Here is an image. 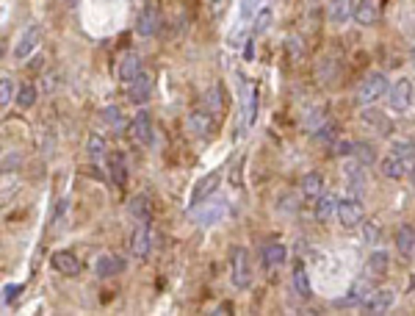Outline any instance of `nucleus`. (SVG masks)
Here are the masks:
<instances>
[{
  "label": "nucleus",
  "mask_w": 415,
  "mask_h": 316,
  "mask_svg": "<svg viewBox=\"0 0 415 316\" xmlns=\"http://www.w3.org/2000/svg\"><path fill=\"white\" fill-rule=\"evenodd\" d=\"M130 208H133V214H136L142 222H150V200H147V194H139Z\"/></svg>",
  "instance_id": "obj_33"
},
{
  "label": "nucleus",
  "mask_w": 415,
  "mask_h": 316,
  "mask_svg": "<svg viewBox=\"0 0 415 316\" xmlns=\"http://www.w3.org/2000/svg\"><path fill=\"white\" fill-rule=\"evenodd\" d=\"M213 117H210V111H208L205 106L203 108H194L192 114H189V119H186V128L194 133V136H208V133H213Z\"/></svg>",
  "instance_id": "obj_12"
},
{
  "label": "nucleus",
  "mask_w": 415,
  "mask_h": 316,
  "mask_svg": "<svg viewBox=\"0 0 415 316\" xmlns=\"http://www.w3.org/2000/svg\"><path fill=\"white\" fill-rule=\"evenodd\" d=\"M39 42H42V28H39V25H28V28L19 33L17 44H14V58H17V61H25V58L39 47Z\"/></svg>",
  "instance_id": "obj_7"
},
{
  "label": "nucleus",
  "mask_w": 415,
  "mask_h": 316,
  "mask_svg": "<svg viewBox=\"0 0 415 316\" xmlns=\"http://www.w3.org/2000/svg\"><path fill=\"white\" fill-rule=\"evenodd\" d=\"M369 272L374 275V278H382V275H388V269H391V256L385 253V250H374L371 256H369Z\"/></svg>",
  "instance_id": "obj_26"
},
{
  "label": "nucleus",
  "mask_w": 415,
  "mask_h": 316,
  "mask_svg": "<svg viewBox=\"0 0 415 316\" xmlns=\"http://www.w3.org/2000/svg\"><path fill=\"white\" fill-rule=\"evenodd\" d=\"M50 264H53V269H56L58 275H64V278H78L81 269H83V264L78 261V256L69 253V250H56V253L50 256Z\"/></svg>",
  "instance_id": "obj_8"
},
{
  "label": "nucleus",
  "mask_w": 415,
  "mask_h": 316,
  "mask_svg": "<svg viewBox=\"0 0 415 316\" xmlns=\"http://www.w3.org/2000/svg\"><path fill=\"white\" fill-rule=\"evenodd\" d=\"M388 103H391V111H393V114H407L415 103V83L413 81H410V78H399V81L391 86Z\"/></svg>",
  "instance_id": "obj_2"
},
{
  "label": "nucleus",
  "mask_w": 415,
  "mask_h": 316,
  "mask_svg": "<svg viewBox=\"0 0 415 316\" xmlns=\"http://www.w3.org/2000/svg\"><path fill=\"white\" fill-rule=\"evenodd\" d=\"M205 108L208 111H221V89L219 86H213L210 92H205Z\"/></svg>",
  "instance_id": "obj_35"
},
{
  "label": "nucleus",
  "mask_w": 415,
  "mask_h": 316,
  "mask_svg": "<svg viewBox=\"0 0 415 316\" xmlns=\"http://www.w3.org/2000/svg\"><path fill=\"white\" fill-rule=\"evenodd\" d=\"M338 139V128H335V122H327L324 128H319V133H316V142H321V144H332Z\"/></svg>",
  "instance_id": "obj_34"
},
{
  "label": "nucleus",
  "mask_w": 415,
  "mask_h": 316,
  "mask_svg": "<svg viewBox=\"0 0 415 316\" xmlns=\"http://www.w3.org/2000/svg\"><path fill=\"white\" fill-rule=\"evenodd\" d=\"M288 50H291V58H296V56H302V53H305V44H302V39H296V36H291V39H288Z\"/></svg>",
  "instance_id": "obj_43"
},
{
  "label": "nucleus",
  "mask_w": 415,
  "mask_h": 316,
  "mask_svg": "<svg viewBox=\"0 0 415 316\" xmlns=\"http://www.w3.org/2000/svg\"><path fill=\"white\" fill-rule=\"evenodd\" d=\"M363 122L366 125H371L377 133H382V136H388L391 131H393V125H391V119L385 117V114H380V111H374V108H366L363 111Z\"/></svg>",
  "instance_id": "obj_24"
},
{
  "label": "nucleus",
  "mask_w": 415,
  "mask_h": 316,
  "mask_svg": "<svg viewBox=\"0 0 415 316\" xmlns=\"http://www.w3.org/2000/svg\"><path fill=\"white\" fill-rule=\"evenodd\" d=\"M388 75L385 72H371V75H366L363 81H360V86H357V94H355V100H357V106H371V103H377L385 92H388Z\"/></svg>",
  "instance_id": "obj_1"
},
{
  "label": "nucleus",
  "mask_w": 415,
  "mask_h": 316,
  "mask_svg": "<svg viewBox=\"0 0 415 316\" xmlns=\"http://www.w3.org/2000/svg\"><path fill=\"white\" fill-rule=\"evenodd\" d=\"M246 111H249V114H246V122L252 125V122H255V117H257V86L249 92V108H246Z\"/></svg>",
  "instance_id": "obj_40"
},
{
  "label": "nucleus",
  "mask_w": 415,
  "mask_h": 316,
  "mask_svg": "<svg viewBox=\"0 0 415 316\" xmlns=\"http://www.w3.org/2000/svg\"><path fill=\"white\" fill-rule=\"evenodd\" d=\"M352 156L360 161V164H374L377 161V153H374V144L371 142H355V150H352Z\"/></svg>",
  "instance_id": "obj_30"
},
{
  "label": "nucleus",
  "mask_w": 415,
  "mask_h": 316,
  "mask_svg": "<svg viewBox=\"0 0 415 316\" xmlns=\"http://www.w3.org/2000/svg\"><path fill=\"white\" fill-rule=\"evenodd\" d=\"M108 169H111V181L117 186H125L128 183V167H125V158L119 150H111L108 153Z\"/></svg>",
  "instance_id": "obj_21"
},
{
  "label": "nucleus",
  "mask_w": 415,
  "mask_h": 316,
  "mask_svg": "<svg viewBox=\"0 0 415 316\" xmlns=\"http://www.w3.org/2000/svg\"><path fill=\"white\" fill-rule=\"evenodd\" d=\"M89 156H92L94 161H100V158L105 156V139H103L100 133H92V136H89Z\"/></svg>",
  "instance_id": "obj_32"
},
{
  "label": "nucleus",
  "mask_w": 415,
  "mask_h": 316,
  "mask_svg": "<svg viewBox=\"0 0 415 316\" xmlns=\"http://www.w3.org/2000/svg\"><path fill=\"white\" fill-rule=\"evenodd\" d=\"M391 153H396V156H402V158H413V156H415V142H396Z\"/></svg>",
  "instance_id": "obj_39"
},
{
  "label": "nucleus",
  "mask_w": 415,
  "mask_h": 316,
  "mask_svg": "<svg viewBox=\"0 0 415 316\" xmlns=\"http://www.w3.org/2000/svg\"><path fill=\"white\" fill-rule=\"evenodd\" d=\"M117 75H119V81H125V83H133V81L142 75V56H139L136 50H128V53L119 58Z\"/></svg>",
  "instance_id": "obj_10"
},
{
  "label": "nucleus",
  "mask_w": 415,
  "mask_h": 316,
  "mask_svg": "<svg viewBox=\"0 0 415 316\" xmlns=\"http://www.w3.org/2000/svg\"><path fill=\"white\" fill-rule=\"evenodd\" d=\"M208 203V200H205ZM194 214H197V222L208 228V225H213V222H219V219H224V214H227V203L224 200H213V203H208V206H197V208H192Z\"/></svg>",
  "instance_id": "obj_11"
},
{
  "label": "nucleus",
  "mask_w": 415,
  "mask_h": 316,
  "mask_svg": "<svg viewBox=\"0 0 415 316\" xmlns=\"http://www.w3.org/2000/svg\"><path fill=\"white\" fill-rule=\"evenodd\" d=\"M380 239V228L374 225V222H366V228H363V242L366 244H374Z\"/></svg>",
  "instance_id": "obj_41"
},
{
  "label": "nucleus",
  "mask_w": 415,
  "mask_h": 316,
  "mask_svg": "<svg viewBox=\"0 0 415 316\" xmlns=\"http://www.w3.org/2000/svg\"><path fill=\"white\" fill-rule=\"evenodd\" d=\"M380 169H382V175H385L388 181H402L413 167H410V158H402V156L391 153V156L380 164Z\"/></svg>",
  "instance_id": "obj_13"
},
{
  "label": "nucleus",
  "mask_w": 415,
  "mask_h": 316,
  "mask_svg": "<svg viewBox=\"0 0 415 316\" xmlns=\"http://www.w3.org/2000/svg\"><path fill=\"white\" fill-rule=\"evenodd\" d=\"M335 217H338V222H341L344 228H355V225L363 222L366 208H363V203H360L357 197H344V200H338V211H335Z\"/></svg>",
  "instance_id": "obj_5"
},
{
  "label": "nucleus",
  "mask_w": 415,
  "mask_h": 316,
  "mask_svg": "<svg viewBox=\"0 0 415 316\" xmlns=\"http://www.w3.org/2000/svg\"><path fill=\"white\" fill-rule=\"evenodd\" d=\"M11 94H14V83H11L8 75H3V78H0V103L8 106V103H11Z\"/></svg>",
  "instance_id": "obj_37"
},
{
  "label": "nucleus",
  "mask_w": 415,
  "mask_h": 316,
  "mask_svg": "<svg viewBox=\"0 0 415 316\" xmlns=\"http://www.w3.org/2000/svg\"><path fill=\"white\" fill-rule=\"evenodd\" d=\"M158 28H161V11L155 6H144L139 14V22H136V31L142 36H153Z\"/></svg>",
  "instance_id": "obj_15"
},
{
  "label": "nucleus",
  "mask_w": 415,
  "mask_h": 316,
  "mask_svg": "<svg viewBox=\"0 0 415 316\" xmlns=\"http://www.w3.org/2000/svg\"><path fill=\"white\" fill-rule=\"evenodd\" d=\"M410 183L415 186V164H413V169H410Z\"/></svg>",
  "instance_id": "obj_46"
},
{
  "label": "nucleus",
  "mask_w": 415,
  "mask_h": 316,
  "mask_svg": "<svg viewBox=\"0 0 415 316\" xmlns=\"http://www.w3.org/2000/svg\"><path fill=\"white\" fill-rule=\"evenodd\" d=\"M330 150H332V156H352V150H355V142H349V139H335Z\"/></svg>",
  "instance_id": "obj_38"
},
{
  "label": "nucleus",
  "mask_w": 415,
  "mask_h": 316,
  "mask_svg": "<svg viewBox=\"0 0 415 316\" xmlns=\"http://www.w3.org/2000/svg\"><path fill=\"white\" fill-rule=\"evenodd\" d=\"M125 267H128V261L122 256H100L94 264V275L97 278H114V275L125 272Z\"/></svg>",
  "instance_id": "obj_14"
},
{
  "label": "nucleus",
  "mask_w": 415,
  "mask_h": 316,
  "mask_svg": "<svg viewBox=\"0 0 415 316\" xmlns=\"http://www.w3.org/2000/svg\"><path fill=\"white\" fill-rule=\"evenodd\" d=\"M230 278H232V286H238V289H249V283H252V264H249V253H246V247H235V250H232Z\"/></svg>",
  "instance_id": "obj_3"
},
{
  "label": "nucleus",
  "mask_w": 415,
  "mask_h": 316,
  "mask_svg": "<svg viewBox=\"0 0 415 316\" xmlns=\"http://www.w3.org/2000/svg\"><path fill=\"white\" fill-rule=\"evenodd\" d=\"M130 253H133L136 258H147V253H150V231H147V222L133 231V236H130Z\"/></svg>",
  "instance_id": "obj_20"
},
{
  "label": "nucleus",
  "mask_w": 415,
  "mask_h": 316,
  "mask_svg": "<svg viewBox=\"0 0 415 316\" xmlns=\"http://www.w3.org/2000/svg\"><path fill=\"white\" fill-rule=\"evenodd\" d=\"M393 303H396V292H393V289H377V292L369 294V300H366L360 308L369 316H380V314H388V311L393 308Z\"/></svg>",
  "instance_id": "obj_6"
},
{
  "label": "nucleus",
  "mask_w": 415,
  "mask_h": 316,
  "mask_svg": "<svg viewBox=\"0 0 415 316\" xmlns=\"http://www.w3.org/2000/svg\"><path fill=\"white\" fill-rule=\"evenodd\" d=\"M105 119L117 128V133H122V131L130 128V122H125V117H119V108H117V106H108V108H105Z\"/></svg>",
  "instance_id": "obj_31"
},
{
  "label": "nucleus",
  "mask_w": 415,
  "mask_h": 316,
  "mask_svg": "<svg viewBox=\"0 0 415 316\" xmlns=\"http://www.w3.org/2000/svg\"><path fill=\"white\" fill-rule=\"evenodd\" d=\"M128 136H130V139H133V144H139V147H147V144L153 142V117H150V111H147V108H144V111H139V114L130 119Z\"/></svg>",
  "instance_id": "obj_4"
},
{
  "label": "nucleus",
  "mask_w": 415,
  "mask_h": 316,
  "mask_svg": "<svg viewBox=\"0 0 415 316\" xmlns=\"http://www.w3.org/2000/svg\"><path fill=\"white\" fill-rule=\"evenodd\" d=\"M224 3H227V0H213V3H210V14H219V11L224 8Z\"/></svg>",
  "instance_id": "obj_44"
},
{
  "label": "nucleus",
  "mask_w": 415,
  "mask_h": 316,
  "mask_svg": "<svg viewBox=\"0 0 415 316\" xmlns=\"http://www.w3.org/2000/svg\"><path fill=\"white\" fill-rule=\"evenodd\" d=\"M374 289H371V283H363V281H355L352 283V289H349V297L344 300L346 306H363L366 300H369V294H371Z\"/></svg>",
  "instance_id": "obj_28"
},
{
  "label": "nucleus",
  "mask_w": 415,
  "mask_h": 316,
  "mask_svg": "<svg viewBox=\"0 0 415 316\" xmlns=\"http://www.w3.org/2000/svg\"><path fill=\"white\" fill-rule=\"evenodd\" d=\"M294 292H296L302 300H310V294H313L310 281H307V269H305V264H302V261L294 267Z\"/></svg>",
  "instance_id": "obj_27"
},
{
  "label": "nucleus",
  "mask_w": 415,
  "mask_h": 316,
  "mask_svg": "<svg viewBox=\"0 0 415 316\" xmlns=\"http://www.w3.org/2000/svg\"><path fill=\"white\" fill-rule=\"evenodd\" d=\"M335 211H338L335 194H321V197L316 200V219H319V222H330V219L335 217Z\"/></svg>",
  "instance_id": "obj_25"
},
{
  "label": "nucleus",
  "mask_w": 415,
  "mask_h": 316,
  "mask_svg": "<svg viewBox=\"0 0 415 316\" xmlns=\"http://www.w3.org/2000/svg\"><path fill=\"white\" fill-rule=\"evenodd\" d=\"M19 292H22V286H19V283H8V286L3 289V300H6V303H11V300H17V297H19Z\"/></svg>",
  "instance_id": "obj_42"
},
{
  "label": "nucleus",
  "mask_w": 415,
  "mask_h": 316,
  "mask_svg": "<svg viewBox=\"0 0 415 316\" xmlns=\"http://www.w3.org/2000/svg\"><path fill=\"white\" fill-rule=\"evenodd\" d=\"M321 194H324V175L313 169L302 178V197L305 200H319Z\"/></svg>",
  "instance_id": "obj_18"
},
{
  "label": "nucleus",
  "mask_w": 415,
  "mask_h": 316,
  "mask_svg": "<svg viewBox=\"0 0 415 316\" xmlns=\"http://www.w3.org/2000/svg\"><path fill=\"white\" fill-rule=\"evenodd\" d=\"M260 258H263V267H266V269H274V267H282V264H285L288 250H285L282 242H269V244L263 247Z\"/></svg>",
  "instance_id": "obj_17"
},
{
  "label": "nucleus",
  "mask_w": 415,
  "mask_h": 316,
  "mask_svg": "<svg viewBox=\"0 0 415 316\" xmlns=\"http://www.w3.org/2000/svg\"><path fill=\"white\" fill-rule=\"evenodd\" d=\"M36 97H39V89H36L33 83H22V86L17 89V106H19V108H33Z\"/></svg>",
  "instance_id": "obj_29"
},
{
  "label": "nucleus",
  "mask_w": 415,
  "mask_h": 316,
  "mask_svg": "<svg viewBox=\"0 0 415 316\" xmlns=\"http://www.w3.org/2000/svg\"><path fill=\"white\" fill-rule=\"evenodd\" d=\"M219 183H221V172H208V175H203L200 181H197V186H194V192H192V200H189V208H197L200 203H205L208 197L219 189Z\"/></svg>",
  "instance_id": "obj_9"
},
{
  "label": "nucleus",
  "mask_w": 415,
  "mask_h": 316,
  "mask_svg": "<svg viewBox=\"0 0 415 316\" xmlns=\"http://www.w3.org/2000/svg\"><path fill=\"white\" fill-rule=\"evenodd\" d=\"M410 61H413V69H415V47H413V53H410Z\"/></svg>",
  "instance_id": "obj_47"
},
{
  "label": "nucleus",
  "mask_w": 415,
  "mask_h": 316,
  "mask_svg": "<svg viewBox=\"0 0 415 316\" xmlns=\"http://www.w3.org/2000/svg\"><path fill=\"white\" fill-rule=\"evenodd\" d=\"M355 19H357L363 28L374 25V22L380 19V8H377V3H374V0H360V3L355 6Z\"/></svg>",
  "instance_id": "obj_22"
},
{
  "label": "nucleus",
  "mask_w": 415,
  "mask_h": 316,
  "mask_svg": "<svg viewBox=\"0 0 415 316\" xmlns=\"http://www.w3.org/2000/svg\"><path fill=\"white\" fill-rule=\"evenodd\" d=\"M150 94H153V78H150L147 72H142V75L133 81V86L128 89V97H130V103L144 106V103L150 100Z\"/></svg>",
  "instance_id": "obj_16"
},
{
  "label": "nucleus",
  "mask_w": 415,
  "mask_h": 316,
  "mask_svg": "<svg viewBox=\"0 0 415 316\" xmlns=\"http://www.w3.org/2000/svg\"><path fill=\"white\" fill-rule=\"evenodd\" d=\"M213 314H216V316H221V314H232V308H230L227 303H221V306H219V308H216Z\"/></svg>",
  "instance_id": "obj_45"
},
{
  "label": "nucleus",
  "mask_w": 415,
  "mask_h": 316,
  "mask_svg": "<svg viewBox=\"0 0 415 316\" xmlns=\"http://www.w3.org/2000/svg\"><path fill=\"white\" fill-rule=\"evenodd\" d=\"M271 8H260V14L255 17V28H252V33H263L269 25H271Z\"/></svg>",
  "instance_id": "obj_36"
},
{
  "label": "nucleus",
  "mask_w": 415,
  "mask_h": 316,
  "mask_svg": "<svg viewBox=\"0 0 415 316\" xmlns=\"http://www.w3.org/2000/svg\"><path fill=\"white\" fill-rule=\"evenodd\" d=\"M396 250H399L405 258H410V256L415 253L413 225H399V228H396Z\"/></svg>",
  "instance_id": "obj_23"
},
{
  "label": "nucleus",
  "mask_w": 415,
  "mask_h": 316,
  "mask_svg": "<svg viewBox=\"0 0 415 316\" xmlns=\"http://www.w3.org/2000/svg\"><path fill=\"white\" fill-rule=\"evenodd\" d=\"M327 17H330V22H335V25L352 19V17H355V0H330Z\"/></svg>",
  "instance_id": "obj_19"
}]
</instances>
